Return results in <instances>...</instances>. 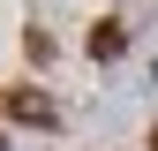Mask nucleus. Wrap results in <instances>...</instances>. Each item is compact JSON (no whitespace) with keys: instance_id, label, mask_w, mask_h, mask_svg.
Returning a JSON list of instances; mask_svg holds the SVG:
<instances>
[{"instance_id":"1","label":"nucleus","mask_w":158,"mask_h":151,"mask_svg":"<svg viewBox=\"0 0 158 151\" xmlns=\"http://www.w3.org/2000/svg\"><path fill=\"white\" fill-rule=\"evenodd\" d=\"M0 106H8V121H23V128H53L60 121V106H53L45 91H0Z\"/></svg>"},{"instance_id":"2","label":"nucleus","mask_w":158,"mask_h":151,"mask_svg":"<svg viewBox=\"0 0 158 151\" xmlns=\"http://www.w3.org/2000/svg\"><path fill=\"white\" fill-rule=\"evenodd\" d=\"M128 53V30L121 23H90V61H121Z\"/></svg>"},{"instance_id":"3","label":"nucleus","mask_w":158,"mask_h":151,"mask_svg":"<svg viewBox=\"0 0 158 151\" xmlns=\"http://www.w3.org/2000/svg\"><path fill=\"white\" fill-rule=\"evenodd\" d=\"M151 83H158V61H151Z\"/></svg>"},{"instance_id":"4","label":"nucleus","mask_w":158,"mask_h":151,"mask_svg":"<svg viewBox=\"0 0 158 151\" xmlns=\"http://www.w3.org/2000/svg\"><path fill=\"white\" fill-rule=\"evenodd\" d=\"M151 151H158V128H151Z\"/></svg>"},{"instance_id":"5","label":"nucleus","mask_w":158,"mask_h":151,"mask_svg":"<svg viewBox=\"0 0 158 151\" xmlns=\"http://www.w3.org/2000/svg\"><path fill=\"white\" fill-rule=\"evenodd\" d=\"M0 151H8V144H0Z\"/></svg>"}]
</instances>
